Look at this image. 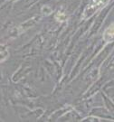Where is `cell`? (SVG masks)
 I'll use <instances>...</instances> for the list:
<instances>
[{"instance_id":"1","label":"cell","mask_w":114,"mask_h":122,"mask_svg":"<svg viewBox=\"0 0 114 122\" xmlns=\"http://www.w3.org/2000/svg\"><path fill=\"white\" fill-rule=\"evenodd\" d=\"M104 39L107 42H110L111 40L114 38V25H110L107 30H106L105 34H104Z\"/></svg>"}]
</instances>
